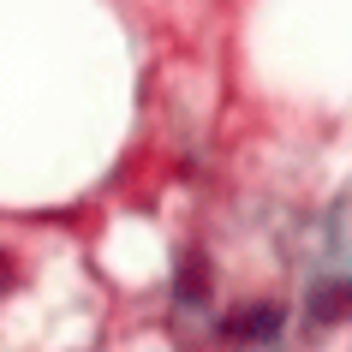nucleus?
I'll return each mask as SVG.
<instances>
[{
    "label": "nucleus",
    "mask_w": 352,
    "mask_h": 352,
    "mask_svg": "<svg viewBox=\"0 0 352 352\" xmlns=\"http://www.w3.org/2000/svg\"><path fill=\"white\" fill-rule=\"evenodd\" d=\"M227 329L239 334V340H269V334L280 329V311H269V305H263V311H239Z\"/></svg>",
    "instance_id": "nucleus-1"
},
{
    "label": "nucleus",
    "mask_w": 352,
    "mask_h": 352,
    "mask_svg": "<svg viewBox=\"0 0 352 352\" xmlns=\"http://www.w3.org/2000/svg\"><path fill=\"white\" fill-rule=\"evenodd\" d=\"M12 287V263H6V251H0V293Z\"/></svg>",
    "instance_id": "nucleus-2"
}]
</instances>
